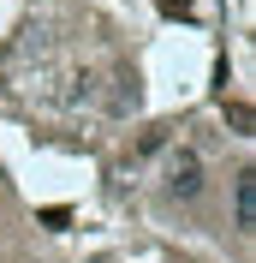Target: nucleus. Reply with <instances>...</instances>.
<instances>
[{
	"label": "nucleus",
	"instance_id": "obj_1",
	"mask_svg": "<svg viewBox=\"0 0 256 263\" xmlns=\"http://www.w3.org/2000/svg\"><path fill=\"white\" fill-rule=\"evenodd\" d=\"M167 192H173L179 203H191V197L203 192V156H197V149H173V156H167Z\"/></svg>",
	"mask_w": 256,
	"mask_h": 263
},
{
	"label": "nucleus",
	"instance_id": "obj_2",
	"mask_svg": "<svg viewBox=\"0 0 256 263\" xmlns=\"http://www.w3.org/2000/svg\"><path fill=\"white\" fill-rule=\"evenodd\" d=\"M232 221H239V233L256 228V174H250V167L232 180Z\"/></svg>",
	"mask_w": 256,
	"mask_h": 263
}]
</instances>
